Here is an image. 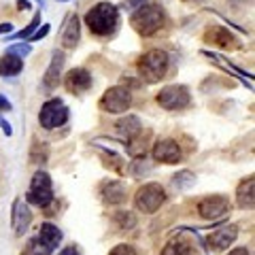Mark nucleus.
<instances>
[{"label": "nucleus", "instance_id": "nucleus-30", "mask_svg": "<svg viewBox=\"0 0 255 255\" xmlns=\"http://www.w3.org/2000/svg\"><path fill=\"white\" fill-rule=\"evenodd\" d=\"M47 32H49V26H43L41 30H38V32H36V34H32L30 38H32V41H41V38H43V36L47 34Z\"/></svg>", "mask_w": 255, "mask_h": 255}, {"label": "nucleus", "instance_id": "nucleus-11", "mask_svg": "<svg viewBox=\"0 0 255 255\" xmlns=\"http://www.w3.org/2000/svg\"><path fill=\"white\" fill-rule=\"evenodd\" d=\"M64 85L70 94H83L92 87V75L85 68H73L64 77Z\"/></svg>", "mask_w": 255, "mask_h": 255}, {"label": "nucleus", "instance_id": "nucleus-17", "mask_svg": "<svg viewBox=\"0 0 255 255\" xmlns=\"http://www.w3.org/2000/svg\"><path fill=\"white\" fill-rule=\"evenodd\" d=\"M30 221H32L30 209L21 200H15L13 202V230H15V234L17 236L26 234V230L30 228Z\"/></svg>", "mask_w": 255, "mask_h": 255}, {"label": "nucleus", "instance_id": "nucleus-10", "mask_svg": "<svg viewBox=\"0 0 255 255\" xmlns=\"http://www.w3.org/2000/svg\"><path fill=\"white\" fill-rule=\"evenodd\" d=\"M228 209H230V204H228L226 196H209L198 204V213H200L204 219H217L221 215H226Z\"/></svg>", "mask_w": 255, "mask_h": 255}, {"label": "nucleus", "instance_id": "nucleus-8", "mask_svg": "<svg viewBox=\"0 0 255 255\" xmlns=\"http://www.w3.org/2000/svg\"><path fill=\"white\" fill-rule=\"evenodd\" d=\"M157 102L166 111H179L191 102V94L185 85H168L157 94Z\"/></svg>", "mask_w": 255, "mask_h": 255}, {"label": "nucleus", "instance_id": "nucleus-36", "mask_svg": "<svg viewBox=\"0 0 255 255\" xmlns=\"http://www.w3.org/2000/svg\"><path fill=\"white\" fill-rule=\"evenodd\" d=\"M11 30H13L11 23H2V26H0V34H2V32H11Z\"/></svg>", "mask_w": 255, "mask_h": 255}, {"label": "nucleus", "instance_id": "nucleus-1", "mask_svg": "<svg viewBox=\"0 0 255 255\" xmlns=\"http://www.w3.org/2000/svg\"><path fill=\"white\" fill-rule=\"evenodd\" d=\"M85 23L94 34L109 36L117 28V9L111 2H98L85 15Z\"/></svg>", "mask_w": 255, "mask_h": 255}, {"label": "nucleus", "instance_id": "nucleus-12", "mask_svg": "<svg viewBox=\"0 0 255 255\" xmlns=\"http://www.w3.org/2000/svg\"><path fill=\"white\" fill-rule=\"evenodd\" d=\"M153 157L162 164H177V162H181L183 153H181V147L177 145V140L164 138L153 147Z\"/></svg>", "mask_w": 255, "mask_h": 255}, {"label": "nucleus", "instance_id": "nucleus-19", "mask_svg": "<svg viewBox=\"0 0 255 255\" xmlns=\"http://www.w3.org/2000/svg\"><path fill=\"white\" fill-rule=\"evenodd\" d=\"M236 200H238L241 209H253L255 206V179L253 177H247L241 185H238Z\"/></svg>", "mask_w": 255, "mask_h": 255}, {"label": "nucleus", "instance_id": "nucleus-15", "mask_svg": "<svg viewBox=\"0 0 255 255\" xmlns=\"http://www.w3.org/2000/svg\"><path fill=\"white\" fill-rule=\"evenodd\" d=\"M204 38L209 43L221 47V49H230V47H238V45H241V43L236 41L234 34H230V32L226 28H221V26L209 28V30H206V34H204Z\"/></svg>", "mask_w": 255, "mask_h": 255}, {"label": "nucleus", "instance_id": "nucleus-23", "mask_svg": "<svg viewBox=\"0 0 255 255\" xmlns=\"http://www.w3.org/2000/svg\"><path fill=\"white\" fill-rule=\"evenodd\" d=\"M172 185L179 187V189H185V187H191L196 185V174L189 172V170H181L172 177Z\"/></svg>", "mask_w": 255, "mask_h": 255}, {"label": "nucleus", "instance_id": "nucleus-14", "mask_svg": "<svg viewBox=\"0 0 255 255\" xmlns=\"http://www.w3.org/2000/svg\"><path fill=\"white\" fill-rule=\"evenodd\" d=\"M100 198L111 206L122 204L126 200V185L119 181H105L100 185Z\"/></svg>", "mask_w": 255, "mask_h": 255}, {"label": "nucleus", "instance_id": "nucleus-31", "mask_svg": "<svg viewBox=\"0 0 255 255\" xmlns=\"http://www.w3.org/2000/svg\"><path fill=\"white\" fill-rule=\"evenodd\" d=\"M4 111H11V102L6 100V96H0V113H4Z\"/></svg>", "mask_w": 255, "mask_h": 255}, {"label": "nucleus", "instance_id": "nucleus-22", "mask_svg": "<svg viewBox=\"0 0 255 255\" xmlns=\"http://www.w3.org/2000/svg\"><path fill=\"white\" fill-rule=\"evenodd\" d=\"M162 255H191V245L185 238H172L162 249Z\"/></svg>", "mask_w": 255, "mask_h": 255}, {"label": "nucleus", "instance_id": "nucleus-25", "mask_svg": "<svg viewBox=\"0 0 255 255\" xmlns=\"http://www.w3.org/2000/svg\"><path fill=\"white\" fill-rule=\"evenodd\" d=\"M38 23H41V15H34V19H32L30 23H28V26L26 28H23L21 32H17V34H11L9 38H28V36H32V32H34L36 30V26H38Z\"/></svg>", "mask_w": 255, "mask_h": 255}, {"label": "nucleus", "instance_id": "nucleus-38", "mask_svg": "<svg viewBox=\"0 0 255 255\" xmlns=\"http://www.w3.org/2000/svg\"><path fill=\"white\" fill-rule=\"evenodd\" d=\"M58 2H68V0H58Z\"/></svg>", "mask_w": 255, "mask_h": 255}, {"label": "nucleus", "instance_id": "nucleus-5", "mask_svg": "<svg viewBox=\"0 0 255 255\" xmlns=\"http://www.w3.org/2000/svg\"><path fill=\"white\" fill-rule=\"evenodd\" d=\"M164 200H166V194H164L162 185H157V183H147V185H142L136 191V196H134L136 209L140 213H145V215L155 213L159 206L164 204Z\"/></svg>", "mask_w": 255, "mask_h": 255}, {"label": "nucleus", "instance_id": "nucleus-28", "mask_svg": "<svg viewBox=\"0 0 255 255\" xmlns=\"http://www.w3.org/2000/svg\"><path fill=\"white\" fill-rule=\"evenodd\" d=\"M109 255H136V251H134L130 245H117L115 249H111Z\"/></svg>", "mask_w": 255, "mask_h": 255}, {"label": "nucleus", "instance_id": "nucleus-34", "mask_svg": "<svg viewBox=\"0 0 255 255\" xmlns=\"http://www.w3.org/2000/svg\"><path fill=\"white\" fill-rule=\"evenodd\" d=\"M228 255H249V251L245 249V247H238V249H234V251H230Z\"/></svg>", "mask_w": 255, "mask_h": 255}, {"label": "nucleus", "instance_id": "nucleus-2", "mask_svg": "<svg viewBox=\"0 0 255 255\" xmlns=\"http://www.w3.org/2000/svg\"><path fill=\"white\" fill-rule=\"evenodd\" d=\"M132 26L142 36H153L164 26V11L157 4H145L132 15Z\"/></svg>", "mask_w": 255, "mask_h": 255}, {"label": "nucleus", "instance_id": "nucleus-24", "mask_svg": "<svg viewBox=\"0 0 255 255\" xmlns=\"http://www.w3.org/2000/svg\"><path fill=\"white\" fill-rule=\"evenodd\" d=\"M102 159H105V164L109 166L111 170L122 172V168H124V162H122V157L113 153V151H105V153H102Z\"/></svg>", "mask_w": 255, "mask_h": 255}, {"label": "nucleus", "instance_id": "nucleus-33", "mask_svg": "<svg viewBox=\"0 0 255 255\" xmlns=\"http://www.w3.org/2000/svg\"><path fill=\"white\" fill-rule=\"evenodd\" d=\"M128 4H130L132 9H134V6H138V9H140V6L147 4V0H128Z\"/></svg>", "mask_w": 255, "mask_h": 255}, {"label": "nucleus", "instance_id": "nucleus-32", "mask_svg": "<svg viewBox=\"0 0 255 255\" xmlns=\"http://www.w3.org/2000/svg\"><path fill=\"white\" fill-rule=\"evenodd\" d=\"M58 255H81V253H79L77 247H66V249H62Z\"/></svg>", "mask_w": 255, "mask_h": 255}, {"label": "nucleus", "instance_id": "nucleus-4", "mask_svg": "<svg viewBox=\"0 0 255 255\" xmlns=\"http://www.w3.org/2000/svg\"><path fill=\"white\" fill-rule=\"evenodd\" d=\"M62 243V232L58 226L53 223H43L38 234L32 238L30 245H28V251H32L34 255H49L60 247Z\"/></svg>", "mask_w": 255, "mask_h": 255}, {"label": "nucleus", "instance_id": "nucleus-9", "mask_svg": "<svg viewBox=\"0 0 255 255\" xmlns=\"http://www.w3.org/2000/svg\"><path fill=\"white\" fill-rule=\"evenodd\" d=\"M132 105V96L126 87H111V90L102 96L100 107L107 111V113H124Z\"/></svg>", "mask_w": 255, "mask_h": 255}, {"label": "nucleus", "instance_id": "nucleus-26", "mask_svg": "<svg viewBox=\"0 0 255 255\" xmlns=\"http://www.w3.org/2000/svg\"><path fill=\"white\" fill-rule=\"evenodd\" d=\"M147 172H149V162H145V159H136V162L132 164V174L134 177H145Z\"/></svg>", "mask_w": 255, "mask_h": 255}, {"label": "nucleus", "instance_id": "nucleus-18", "mask_svg": "<svg viewBox=\"0 0 255 255\" xmlns=\"http://www.w3.org/2000/svg\"><path fill=\"white\" fill-rule=\"evenodd\" d=\"M79 36H81V28H79V17L77 15H70V17L64 21L62 28V43L68 49H75L79 43Z\"/></svg>", "mask_w": 255, "mask_h": 255}, {"label": "nucleus", "instance_id": "nucleus-29", "mask_svg": "<svg viewBox=\"0 0 255 255\" xmlns=\"http://www.w3.org/2000/svg\"><path fill=\"white\" fill-rule=\"evenodd\" d=\"M9 53H13V55H28L30 53V45H15V47H11L9 49Z\"/></svg>", "mask_w": 255, "mask_h": 255}, {"label": "nucleus", "instance_id": "nucleus-16", "mask_svg": "<svg viewBox=\"0 0 255 255\" xmlns=\"http://www.w3.org/2000/svg\"><path fill=\"white\" fill-rule=\"evenodd\" d=\"M62 66H64V53L62 51H55L53 58H51V64L45 73V79H43V90L49 92L53 87H58L60 83V75H62Z\"/></svg>", "mask_w": 255, "mask_h": 255}, {"label": "nucleus", "instance_id": "nucleus-27", "mask_svg": "<svg viewBox=\"0 0 255 255\" xmlns=\"http://www.w3.org/2000/svg\"><path fill=\"white\" fill-rule=\"evenodd\" d=\"M115 221H117V226H122V228H132L134 223V217H132V213H119L115 215Z\"/></svg>", "mask_w": 255, "mask_h": 255}, {"label": "nucleus", "instance_id": "nucleus-20", "mask_svg": "<svg viewBox=\"0 0 255 255\" xmlns=\"http://www.w3.org/2000/svg\"><path fill=\"white\" fill-rule=\"evenodd\" d=\"M117 132H119V136H122L126 142H130L138 136V132H140V122H138V117H124V119H119L117 122Z\"/></svg>", "mask_w": 255, "mask_h": 255}, {"label": "nucleus", "instance_id": "nucleus-6", "mask_svg": "<svg viewBox=\"0 0 255 255\" xmlns=\"http://www.w3.org/2000/svg\"><path fill=\"white\" fill-rule=\"evenodd\" d=\"M53 198V183L51 177L43 170L34 172L30 181V191H28V202L34 206H47Z\"/></svg>", "mask_w": 255, "mask_h": 255}, {"label": "nucleus", "instance_id": "nucleus-37", "mask_svg": "<svg viewBox=\"0 0 255 255\" xmlns=\"http://www.w3.org/2000/svg\"><path fill=\"white\" fill-rule=\"evenodd\" d=\"M23 255H34V253H32V251H28V249H26V251H23Z\"/></svg>", "mask_w": 255, "mask_h": 255}, {"label": "nucleus", "instance_id": "nucleus-35", "mask_svg": "<svg viewBox=\"0 0 255 255\" xmlns=\"http://www.w3.org/2000/svg\"><path fill=\"white\" fill-rule=\"evenodd\" d=\"M0 126H2V130H4V134H6V136H11V126L6 124L2 117H0Z\"/></svg>", "mask_w": 255, "mask_h": 255}, {"label": "nucleus", "instance_id": "nucleus-3", "mask_svg": "<svg viewBox=\"0 0 255 255\" xmlns=\"http://www.w3.org/2000/svg\"><path fill=\"white\" fill-rule=\"evenodd\" d=\"M166 68H168V55L162 49H151L138 60V73L149 83L159 81L166 75Z\"/></svg>", "mask_w": 255, "mask_h": 255}, {"label": "nucleus", "instance_id": "nucleus-21", "mask_svg": "<svg viewBox=\"0 0 255 255\" xmlns=\"http://www.w3.org/2000/svg\"><path fill=\"white\" fill-rule=\"evenodd\" d=\"M23 68V62L19 55H13V53H6L0 58V75L2 77H15L19 75Z\"/></svg>", "mask_w": 255, "mask_h": 255}, {"label": "nucleus", "instance_id": "nucleus-13", "mask_svg": "<svg viewBox=\"0 0 255 255\" xmlns=\"http://www.w3.org/2000/svg\"><path fill=\"white\" fill-rule=\"evenodd\" d=\"M236 236H238V228L236 226H226V228L217 230V232H213L206 241H209V247L213 251H223L236 241Z\"/></svg>", "mask_w": 255, "mask_h": 255}, {"label": "nucleus", "instance_id": "nucleus-7", "mask_svg": "<svg viewBox=\"0 0 255 255\" xmlns=\"http://www.w3.org/2000/svg\"><path fill=\"white\" fill-rule=\"evenodd\" d=\"M38 119H41V126L45 130H55V128H60L68 122V109L60 98H53L43 105Z\"/></svg>", "mask_w": 255, "mask_h": 255}]
</instances>
